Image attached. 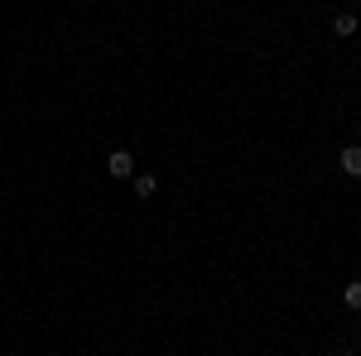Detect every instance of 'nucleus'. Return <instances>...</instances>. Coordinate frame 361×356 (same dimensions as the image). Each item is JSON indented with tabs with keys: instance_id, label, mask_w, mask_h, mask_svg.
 Segmentation results:
<instances>
[{
	"instance_id": "5",
	"label": "nucleus",
	"mask_w": 361,
	"mask_h": 356,
	"mask_svg": "<svg viewBox=\"0 0 361 356\" xmlns=\"http://www.w3.org/2000/svg\"><path fill=\"white\" fill-rule=\"evenodd\" d=\"M342 299H347V308H357V313H361V279L347 284V294H342Z\"/></svg>"
},
{
	"instance_id": "3",
	"label": "nucleus",
	"mask_w": 361,
	"mask_h": 356,
	"mask_svg": "<svg viewBox=\"0 0 361 356\" xmlns=\"http://www.w3.org/2000/svg\"><path fill=\"white\" fill-rule=\"evenodd\" d=\"M135 192L140 197H154V192H159V178H154V173H135Z\"/></svg>"
},
{
	"instance_id": "1",
	"label": "nucleus",
	"mask_w": 361,
	"mask_h": 356,
	"mask_svg": "<svg viewBox=\"0 0 361 356\" xmlns=\"http://www.w3.org/2000/svg\"><path fill=\"white\" fill-rule=\"evenodd\" d=\"M106 173L111 178H135V154H126V149L106 154Z\"/></svg>"
},
{
	"instance_id": "6",
	"label": "nucleus",
	"mask_w": 361,
	"mask_h": 356,
	"mask_svg": "<svg viewBox=\"0 0 361 356\" xmlns=\"http://www.w3.org/2000/svg\"><path fill=\"white\" fill-rule=\"evenodd\" d=\"M342 356H357V352H342Z\"/></svg>"
},
{
	"instance_id": "4",
	"label": "nucleus",
	"mask_w": 361,
	"mask_h": 356,
	"mask_svg": "<svg viewBox=\"0 0 361 356\" xmlns=\"http://www.w3.org/2000/svg\"><path fill=\"white\" fill-rule=\"evenodd\" d=\"M333 29L342 34V39H347V34H357V15H352V10H347V15H337V20H333Z\"/></svg>"
},
{
	"instance_id": "2",
	"label": "nucleus",
	"mask_w": 361,
	"mask_h": 356,
	"mask_svg": "<svg viewBox=\"0 0 361 356\" xmlns=\"http://www.w3.org/2000/svg\"><path fill=\"white\" fill-rule=\"evenodd\" d=\"M342 173L347 178H361V145H347L342 149Z\"/></svg>"
}]
</instances>
